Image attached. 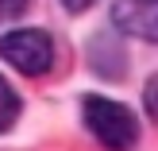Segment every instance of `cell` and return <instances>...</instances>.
<instances>
[{
	"mask_svg": "<svg viewBox=\"0 0 158 151\" xmlns=\"http://www.w3.org/2000/svg\"><path fill=\"white\" fill-rule=\"evenodd\" d=\"M85 128L108 151H131L139 144V120L127 105L108 97H85Z\"/></svg>",
	"mask_w": 158,
	"mask_h": 151,
	"instance_id": "cell-1",
	"label": "cell"
},
{
	"mask_svg": "<svg viewBox=\"0 0 158 151\" xmlns=\"http://www.w3.org/2000/svg\"><path fill=\"white\" fill-rule=\"evenodd\" d=\"M0 58L12 62L19 74L39 78V74H46L50 62H54V43H50V35L39 31V27H15V31H8V35H0Z\"/></svg>",
	"mask_w": 158,
	"mask_h": 151,
	"instance_id": "cell-2",
	"label": "cell"
},
{
	"mask_svg": "<svg viewBox=\"0 0 158 151\" xmlns=\"http://www.w3.org/2000/svg\"><path fill=\"white\" fill-rule=\"evenodd\" d=\"M112 20L123 35H139L158 43V0H120L112 8Z\"/></svg>",
	"mask_w": 158,
	"mask_h": 151,
	"instance_id": "cell-3",
	"label": "cell"
},
{
	"mask_svg": "<svg viewBox=\"0 0 158 151\" xmlns=\"http://www.w3.org/2000/svg\"><path fill=\"white\" fill-rule=\"evenodd\" d=\"M15 116H19V97L12 93V85L0 78V132H8L15 124Z\"/></svg>",
	"mask_w": 158,
	"mask_h": 151,
	"instance_id": "cell-4",
	"label": "cell"
},
{
	"mask_svg": "<svg viewBox=\"0 0 158 151\" xmlns=\"http://www.w3.org/2000/svg\"><path fill=\"white\" fill-rule=\"evenodd\" d=\"M143 105H147V116L158 124V74L147 82V89H143Z\"/></svg>",
	"mask_w": 158,
	"mask_h": 151,
	"instance_id": "cell-5",
	"label": "cell"
},
{
	"mask_svg": "<svg viewBox=\"0 0 158 151\" xmlns=\"http://www.w3.org/2000/svg\"><path fill=\"white\" fill-rule=\"evenodd\" d=\"M19 12H27V0H0V23H4V20H15Z\"/></svg>",
	"mask_w": 158,
	"mask_h": 151,
	"instance_id": "cell-6",
	"label": "cell"
},
{
	"mask_svg": "<svg viewBox=\"0 0 158 151\" xmlns=\"http://www.w3.org/2000/svg\"><path fill=\"white\" fill-rule=\"evenodd\" d=\"M89 4H93V0H66V8H69V12H85Z\"/></svg>",
	"mask_w": 158,
	"mask_h": 151,
	"instance_id": "cell-7",
	"label": "cell"
}]
</instances>
